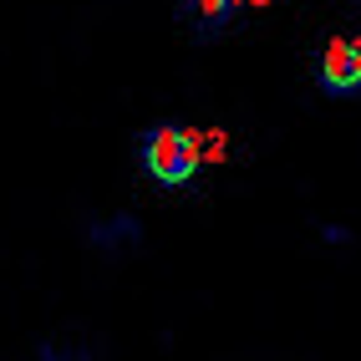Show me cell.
I'll return each mask as SVG.
<instances>
[{"instance_id": "1", "label": "cell", "mask_w": 361, "mask_h": 361, "mask_svg": "<svg viewBox=\"0 0 361 361\" xmlns=\"http://www.w3.org/2000/svg\"><path fill=\"white\" fill-rule=\"evenodd\" d=\"M137 163L158 188H188L204 168V133L183 123H153L137 133Z\"/></svg>"}, {"instance_id": "2", "label": "cell", "mask_w": 361, "mask_h": 361, "mask_svg": "<svg viewBox=\"0 0 361 361\" xmlns=\"http://www.w3.org/2000/svg\"><path fill=\"white\" fill-rule=\"evenodd\" d=\"M316 82H321V92H331V97H356L361 92V41H331L321 51Z\"/></svg>"}, {"instance_id": "3", "label": "cell", "mask_w": 361, "mask_h": 361, "mask_svg": "<svg viewBox=\"0 0 361 361\" xmlns=\"http://www.w3.org/2000/svg\"><path fill=\"white\" fill-rule=\"evenodd\" d=\"M173 11H178V26H188V36L199 46H209L234 26V16L245 11V0H178Z\"/></svg>"}, {"instance_id": "4", "label": "cell", "mask_w": 361, "mask_h": 361, "mask_svg": "<svg viewBox=\"0 0 361 361\" xmlns=\"http://www.w3.org/2000/svg\"><path fill=\"white\" fill-rule=\"evenodd\" d=\"M87 245H92V250H102V255L137 250V245H142V219H133V214H112V219H97V224H87Z\"/></svg>"}, {"instance_id": "5", "label": "cell", "mask_w": 361, "mask_h": 361, "mask_svg": "<svg viewBox=\"0 0 361 361\" xmlns=\"http://www.w3.org/2000/svg\"><path fill=\"white\" fill-rule=\"evenodd\" d=\"M41 361H71L66 351H56V346H41Z\"/></svg>"}, {"instance_id": "6", "label": "cell", "mask_w": 361, "mask_h": 361, "mask_svg": "<svg viewBox=\"0 0 361 361\" xmlns=\"http://www.w3.org/2000/svg\"><path fill=\"white\" fill-rule=\"evenodd\" d=\"M245 6H264V0H245Z\"/></svg>"}]
</instances>
